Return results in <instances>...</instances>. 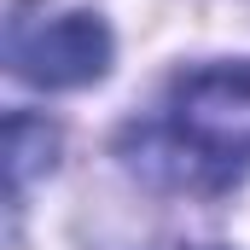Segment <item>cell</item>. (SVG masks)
<instances>
[{
    "label": "cell",
    "mask_w": 250,
    "mask_h": 250,
    "mask_svg": "<svg viewBox=\"0 0 250 250\" xmlns=\"http://www.w3.org/2000/svg\"><path fill=\"white\" fill-rule=\"evenodd\" d=\"M128 163L175 192H221L250 175V59L175 76L157 123L128 140Z\"/></svg>",
    "instance_id": "6da1fadb"
},
{
    "label": "cell",
    "mask_w": 250,
    "mask_h": 250,
    "mask_svg": "<svg viewBox=\"0 0 250 250\" xmlns=\"http://www.w3.org/2000/svg\"><path fill=\"white\" fill-rule=\"evenodd\" d=\"M111 29L99 12L18 0L6 18V64L29 87H87L111 70Z\"/></svg>",
    "instance_id": "7a4b0ae2"
},
{
    "label": "cell",
    "mask_w": 250,
    "mask_h": 250,
    "mask_svg": "<svg viewBox=\"0 0 250 250\" xmlns=\"http://www.w3.org/2000/svg\"><path fill=\"white\" fill-rule=\"evenodd\" d=\"M53 146H59V134L41 123V117H23V111H18V117L6 123V157H12L6 169H12V198L29 187V175H35L41 163L53 169Z\"/></svg>",
    "instance_id": "3957f363"
},
{
    "label": "cell",
    "mask_w": 250,
    "mask_h": 250,
    "mask_svg": "<svg viewBox=\"0 0 250 250\" xmlns=\"http://www.w3.org/2000/svg\"><path fill=\"white\" fill-rule=\"evenodd\" d=\"M192 250H204V245H192Z\"/></svg>",
    "instance_id": "277c9868"
}]
</instances>
